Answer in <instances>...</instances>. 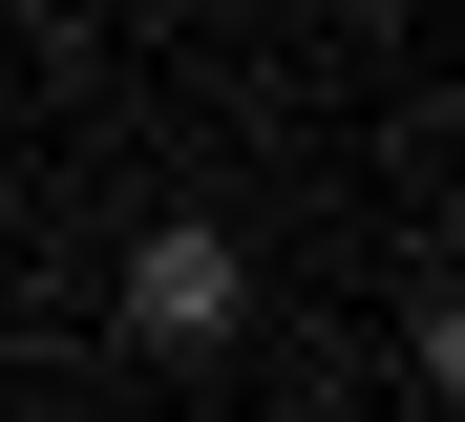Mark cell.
Masks as SVG:
<instances>
[{"label":"cell","instance_id":"1","mask_svg":"<svg viewBox=\"0 0 465 422\" xmlns=\"http://www.w3.org/2000/svg\"><path fill=\"white\" fill-rule=\"evenodd\" d=\"M127 338H148V359H212V338H254V232L170 211V232L127 253Z\"/></svg>","mask_w":465,"mask_h":422},{"label":"cell","instance_id":"2","mask_svg":"<svg viewBox=\"0 0 465 422\" xmlns=\"http://www.w3.org/2000/svg\"><path fill=\"white\" fill-rule=\"evenodd\" d=\"M402 359H423V380H444V401H465V275H444V296H423V317H402Z\"/></svg>","mask_w":465,"mask_h":422},{"label":"cell","instance_id":"3","mask_svg":"<svg viewBox=\"0 0 465 422\" xmlns=\"http://www.w3.org/2000/svg\"><path fill=\"white\" fill-rule=\"evenodd\" d=\"M127 22H191V0H127Z\"/></svg>","mask_w":465,"mask_h":422}]
</instances>
